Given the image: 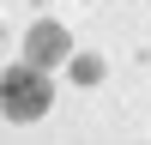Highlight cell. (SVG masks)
<instances>
[{
    "label": "cell",
    "instance_id": "obj_1",
    "mask_svg": "<svg viewBox=\"0 0 151 145\" xmlns=\"http://www.w3.org/2000/svg\"><path fill=\"white\" fill-rule=\"evenodd\" d=\"M48 103H55V91H48V79L36 67H6V72H0V109H6L12 121L48 115Z\"/></svg>",
    "mask_w": 151,
    "mask_h": 145
},
{
    "label": "cell",
    "instance_id": "obj_2",
    "mask_svg": "<svg viewBox=\"0 0 151 145\" xmlns=\"http://www.w3.org/2000/svg\"><path fill=\"white\" fill-rule=\"evenodd\" d=\"M24 55H30V67H55V60L73 55V36L60 30V24H36V30L24 36Z\"/></svg>",
    "mask_w": 151,
    "mask_h": 145
}]
</instances>
